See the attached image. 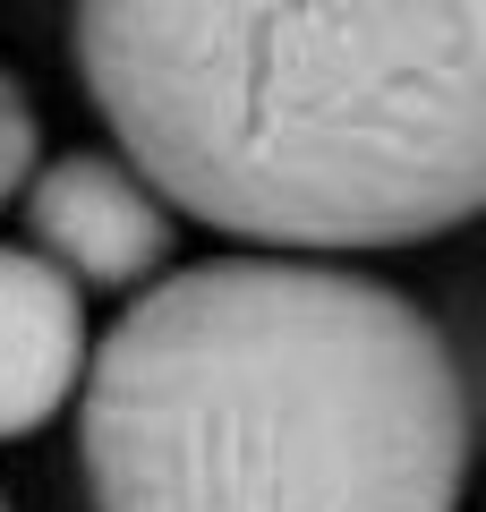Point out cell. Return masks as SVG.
Instances as JSON below:
<instances>
[{
	"label": "cell",
	"mask_w": 486,
	"mask_h": 512,
	"mask_svg": "<svg viewBox=\"0 0 486 512\" xmlns=\"http://www.w3.org/2000/svg\"><path fill=\"white\" fill-rule=\"evenodd\" d=\"M77 77L171 214L256 248H418L486 197L478 0H77Z\"/></svg>",
	"instance_id": "1"
},
{
	"label": "cell",
	"mask_w": 486,
	"mask_h": 512,
	"mask_svg": "<svg viewBox=\"0 0 486 512\" xmlns=\"http://www.w3.org/2000/svg\"><path fill=\"white\" fill-rule=\"evenodd\" d=\"M77 461L94 512H461L469 376L393 282L214 256L86 342Z\"/></svg>",
	"instance_id": "2"
},
{
	"label": "cell",
	"mask_w": 486,
	"mask_h": 512,
	"mask_svg": "<svg viewBox=\"0 0 486 512\" xmlns=\"http://www.w3.org/2000/svg\"><path fill=\"white\" fill-rule=\"evenodd\" d=\"M26 248L77 282V291H137L171 256V205L120 163V154H60L35 163L18 188Z\"/></svg>",
	"instance_id": "3"
},
{
	"label": "cell",
	"mask_w": 486,
	"mask_h": 512,
	"mask_svg": "<svg viewBox=\"0 0 486 512\" xmlns=\"http://www.w3.org/2000/svg\"><path fill=\"white\" fill-rule=\"evenodd\" d=\"M86 376V291L35 248H0V444L69 410Z\"/></svg>",
	"instance_id": "4"
},
{
	"label": "cell",
	"mask_w": 486,
	"mask_h": 512,
	"mask_svg": "<svg viewBox=\"0 0 486 512\" xmlns=\"http://www.w3.org/2000/svg\"><path fill=\"white\" fill-rule=\"evenodd\" d=\"M43 163V120H35V94L18 77H0V214L18 205V188L35 180Z\"/></svg>",
	"instance_id": "5"
},
{
	"label": "cell",
	"mask_w": 486,
	"mask_h": 512,
	"mask_svg": "<svg viewBox=\"0 0 486 512\" xmlns=\"http://www.w3.org/2000/svg\"><path fill=\"white\" fill-rule=\"evenodd\" d=\"M0 512H9V495H0Z\"/></svg>",
	"instance_id": "6"
}]
</instances>
